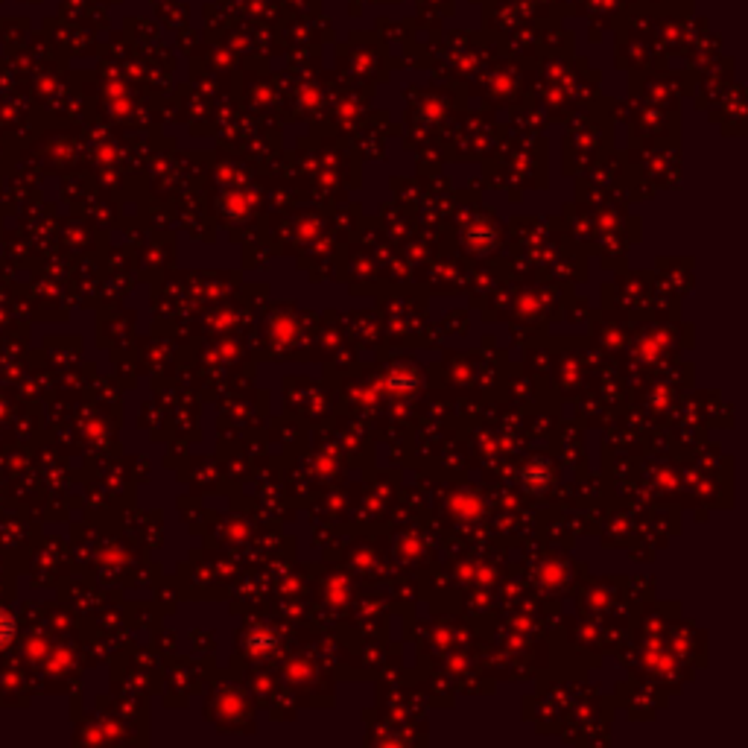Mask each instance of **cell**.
Segmentation results:
<instances>
[{
  "label": "cell",
  "instance_id": "6da1fadb",
  "mask_svg": "<svg viewBox=\"0 0 748 748\" xmlns=\"http://www.w3.org/2000/svg\"><path fill=\"white\" fill-rule=\"evenodd\" d=\"M12 632H15V623H12V620L0 611V646H6V643H9Z\"/></svg>",
  "mask_w": 748,
  "mask_h": 748
}]
</instances>
